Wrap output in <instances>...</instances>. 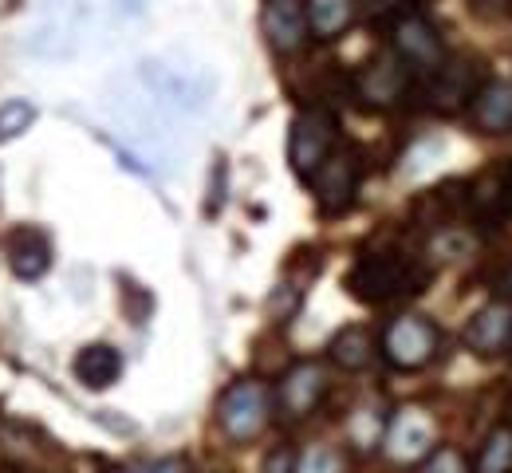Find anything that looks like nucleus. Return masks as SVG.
I'll use <instances>...</instances> for the list:
<instances>
[{"mask_svg":"<svg viewBox=\"0 0 512 473\" xmlns=\"http://www.w3.org/2000/svg\"><path fill=\"white\" fill-rule=\"evenodd\" d=\"M335 138H339V119L327 107H304L292 119V135H288L292 174L312 182V174L320 170L323 162H327V154L335 150Z\"/></svg>","mask_w":512,"mask_h":473,"instance_id":"f257e3e1","label":"nucleus"},{"mask_svg":"<svg viewBox=\"0 0 512 473\" xmlns=\"http://www.w3.org/2000/svg\"><path fill=\"white\" fill-rule=\"evenodd\" d=\"M268 414H272V395L256 379L233 383L217 403V422L233 442H253L256 434L268 426Z\"/></svg>","mask_w":512,"mask_h":473,"instance_id":"f03ea898","label":"nucleus"},{"mask_svg":"<svg viewBox=\"0 0 512 473\" xmlns=\"http://www.w3.org/2000/svg\"><path fill=\"white\" fill-rule=\"evenodd\" d=\"M418 272L402 257H359L355 269L347 272V288L363 304H386L402 292H414Z\"/></svg>","mask_w":512,"mask_h":473,"instance_id":"7ed1b4c3","label":"nucleus"},{"mask_svg":"<svg viewBox=\"0 0 512 473\" xmlns=\"http://www.w3.org/2000/svg\"><path fill=\"white\" fill-rule=\"evenodd\" d=\"M394 36V56L406 64L410 71H426V75H438L446 68V44H442V32L434 28V20H426L422 12H402L390 28Z\"/></svg>","mask_w":512,"mask_h":473,"instance_id":"20e7f679","label":"nucleus"},{"mask_svg":"<svg viewBox=\"0 0 512 473\" xmlns=\"http://www.w3.org/2000/svg\"><path fill=\"white\" fill-rule=\"evenodd\" d=\"M383 355L398 371H418L438 355V328L426 316H398L386 324Z\"/></svg>","mask_w":512,"mask_h":473,"instance_id":"39448f33","label":"nucleus"},{"mask_svg":"<svg viewBox=\"0 0 512 473\" xmlns=\"http://www.w3.org/2000/svg\"><path fill=\"white\" fill-rule=\"evenodd\" d=\"M383 446L398 466H410V462L430 458L434 454V422H430V414L422 406H402L386 422Z\"/></svg>","mask_w":512,"mask_h":473,"instance_id":"423d86ee","label":"nucleus"},{"mask_svg":"<svg viewBox=\"0 0 512 473\" xmlns=\"http://www.w3.org/2000/svg\"><path fill=\"white\" fill-rule=\"evenodd\" d=\"M312 190H316V202L323 213H343L355 202V190H359V162L351 150H331L327 162L312 174Z\"/></svg>","mask_w":512,"mask_h":473,"instance_id":"0eeeda50","label":"nucleus"},{"mask_svg":"<svg viewBox=\"0 0 512 473\" xmlns=\"http://www.w3.org/2000/svg\"><path fill=\"white\" fill-rule=\"evenodd\" d=\"M410 87V68L394 56V52H383L375 56L371 64H363L359 79H355V95L367 103V107H394Z\"/></svg>","mask_w":512,"mask_h":473,"instance_id":"6e6552de","label":"nucleus"},{"mask_svg":"<svg viewBox=\"0 0 512 473\" xmlns=\"http://www.w3.org/2000/svg\"><path fill=\"white\" fill-rule=\"evenodd\" d=\"M4 261L8 272L20 280H40L44 272L52 269V241L44 229L36 225H16L4 233Z\"/></svg>","mask_w":512,"mask_h":473,"instance_id":"1a4fd4ad","label":"nucleus"},{"mask_svg":"<svg viewBox=\"0 0 512 473\" xmlns=\"http://www.w3.org/2000/svg\"><path fill=\"white\" fill-rule=\"evenodd\" d=\"M260 24H264V40L280 56L300 52L304 40H308V8H304V0H264Z\"/></svg>","mask_w":512,"mask_h":473,"instance_id":"9d476101","label":"nucleus"},{"mask_svg":"<svg viewBox=\"0 0 512 473\" xmlns=\"http://www.w3.org/2000/svg\"><path fill=\"white\" fill-rule=\"evenodd\" d=\"M469 209L485 225H505L512 217V162L489 166L473 186H469Z\"/></svg>","mask_w":512,"mask_h":473,"instance_id":"9b49d317","label":"nucleus"},{"mask_svg":"<svg viewBox=\"0 0 512 473\" xmlns=\"http://www.w3.org/2000/svg\"><path fill=\"white\" fill-rule=\"evenodd\" d=\"M323 391H327V371H323V363L304 359V363H296V367L280 379L276 403H280V410H284L288 418H304V414H312V410L320 406Z\"/></svg>","mask_w":512,"mask_h":473,"instance_id":"f8f14e48","label":"nucleus"},{"mask_svg":"<svg viewBox=\"0 0 512 473\" xmlns=\"http://www.w3.org/2000/svg\"><path fill=\"white\" fill-rule=\"evenodd\" d=\"M71 375L87 391H107V387H115L123 379V351L111 347V343H87L71 359Z\"/></svg>","mask_w":512,"mask_h":473,"instance_id":"ddd939ff","label":"nucleus"},{"mask_svg":"<svg viewBox=\"0 0 512 473\" xmlns=\"http://www.w3.org/2000/svg\"><path fill=\"white\" fill-rule=\"evenodd\" d=\"M465 343L477 351V355H501L505 347L512 343V312L505 304H489V308H481L473 320H469V328H465Z\"/></svg>","mask_w":512,"mask_h":473,"instance_id":"4468645a","label":"nucleus"},{"mask_svg":"<svg viewBox=\"0 0 512 473\" xmlns=\"http://www.w3.org/2000/svg\"><path fill=\"white\" fill-rule=\"evenodd\" d=\"M473 123L485 135L512 131V79H493L473 95Z\"/></svg>","mask_w":512,"mask_h":473,"instance_id":"2eb2a0df","label":"nucleus"},{"mask_svg":"<svg viewBox=\"0 0 512 473\" xmlns=\"http://www.w3.org/2000/svg\"><path fill=\"white\" fill-rule=\"evenodd\" d=\"M308 32L320 40H339L355 24V0H304Z\"/></svg>","mask_w":512,"mask_h":473,"instance_id":"dca6fc26","label":"nucleus"},{"mask_svg":"<svg viewBox=\"0 0 512 473\" xmlns=\"http://www.w3.org/2000/svg\"><path fill=\"white\" fill-rule=\"evenodd\" d=\"M331 363L335 367H343V371H363L371 359H375V339L367 328H359V324H351V328H343V332H335L331 336Z\"/></svg>","mask_w":512,"mask_h":473,"instance_id":"f3484780","label":"nucleus"},{"mask_svg":"<svg viewBox=\"0 0 512 473\" xmlns=\"http://www.w3.org/2000/svg\"><path fill=\"white\" fill-rule=\"evenodd\" d=\"M477 473H512V426H497L481 454H477Z\"/></svg>","mask_w":512,"mask_h":473,"instance_id":"a211bd4d","label":"nucleus"},{"mask_svg":"<svg viewBox=\"0 0 512 473\" xmlns=\"http://www.w3.org/2000/svg\"><path fill=\"white\" fill-rule=\"evenodd\" d=\"M32 123H36V107H32L28 99H8V103H0V142L24 135Z\"/></svg>","mask_w":512,"mask_h":473,"instance_id":"6ab92c4d","label":"nucleus"},{"mask_svg":"<svg viewBox=\"0 0 512 473\" xmlns=\"http://www.w3.org/2000/svg\"><path fill=\"white\" fill-rule=\"evenodd\" d=\"M383 434H386V422L379 418V410H371V406L355 410V418H351V438H355L359 450H375V446L383 442Z\"/></svg>","mask_w":512,"mask_h":473,"instance_id":"aec40b11","label":"nucleus"},{"mask_svg":"<svg viewBox=\"0 0 512 473\" xmlns=\"http://www.w3.org/2000/svg\"><path fill=\"white\" fill-rule=\"evenodd\" d=\"M296 473H343V466H339L335 450H327V446H308V450L296 458Z\"/></svg>","mask_w":512,"mask_h":473,"instance_id":"412c9836","label":"nucleus"},{"mask_svg":"<svg viewBox=\"0 0 512 473\" xmlns=\"http://www.w3.org/2000/svg\"><path fill=\"white\" fill-rule=\"evenodd\" d=\"M300 296H304L300 288H292V284H280V288L272 292V316L284 324V320H288V316L300 308Z\"/></svg>","mask_w":512,"mask_h":473,"instance_id":"4be33fe9","label":"nucleus"},{"mask_svg":"<svg viewBox=\"0 0 512 473\" xmlns=\"http://www.w3.org/2000/svg\"><path fill=\"white\" fill-rule=\"evenodd\" d=\"M422 473H465V462H461V454H457V450L442 446V450H434V454L426 458Z\"/></svg>","mask_w":512,"mask_h":473,"instance_id":"5701e85b","label":"nucleus"},{"mask_svg":"<svg viewBox=\"0 0 512 473\" xmlns=\"http://www.w3.org/2000/svg\"><path fill=\"white\" fill-rule=\"evenodd\" d=\"M260 473H296V458H292V450H272V454L264 458V470Z\"/></svg>","mask_w":512,"mask_h":473,"instance_id":"b1692460","label":"nucleus"},{"mask_svg":"<svg viewBox=\"0 0 512 473\" xmlns=\"http://www.w3.org/2000/svg\"><path fill=\"white\" fill-rule=\"evenodd\" d=\"M130 473H186V466H182L178 458H154V462H142V466H134Z\"/></svg>","mask_w":512,"mask_h":473,"instance_id":"393cba45","label":"nucleus"},{"mask_svg":"<svg viewBox=\"0 0 512 473\" xmlns=\"http://www.w3.org/2000/svg\"><path fill=\"white\" fill-rule=\"evenodd\" d=\"M363 4H371V8H390L394 0H363Z\"/></svg>","mask_w":512,"mask_h":473,"instance_id":"a878e982","label":"nucleus"},{"mask_svg":"<svg viewBox=\"0 0 512 473\" xmlns=\"http://www.w3.org/2000/svg\"><path fill=\"white\" fill-rule=\"evenodd\" d=\"M505 296H509V300H512V269L505 272Z\"/></svg>","mask_w":512,"mask_h":473,"instance_id":"bb28decb","label":"nucleus"},{"mask_svg":"<svg viewBox=\"0 0 512 473\" xmlns=\"http://www.w3.org/2000/svg\"><path fill=\"white\" fill-rule=\"evenodd\" d=\"M111 473H123V470H111Z\"/></svg>","mask_w":512,"mask_h":473,"instance_id":"cd10ccee","label":"nucleus"}]
</instances>
